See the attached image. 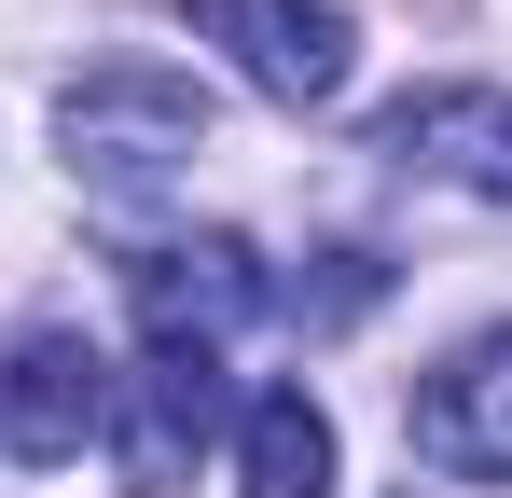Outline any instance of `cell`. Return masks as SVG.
Segmentation results:
<instances>
[{
    "mask_svg": "<svg viewBox=\"0 0 512 498\" xmlns=\"http://www.w3.org/2000/svg\"><path fill=\"white\" fill-rule=\"evenodd\" d=\"M97 429H111V360L84 332H14V360H0V443L56 471V457H84Z\"/></svg>",
    "mask_w": 512,
    "mask_h": 498,
    "instance_id": "3",
    "label": "cell"
},
{
    "mask_svg": "<svg viewBox=\"0 0 512 498\" xmlns=\"http://www.w3.org/2000/svg\"><path fill=\"white\" fill-rule=\"evenodd\" d=\"M416 443L443 471H471V485H512V332L457 346V360L416 388Z\"/></svg>",
    "mask_w": 512,
    "mask_h": 498,
    "instance_id": "6",
    "label": "cell"
},
{
    "mask_svg": "<svg viewBox=\"0 0 512 498\" xmlns=\"http://www.w3.org/2000/svg\"><path fill=\"white\" fill-rule=\"evenodd\" d=\"M374 153L429 166V180H471V194H499V208H512V97H499V83H443V97H402V111L374 125Z\"/></svg>",
    "mask_w": 512,
    "mask_h": 498,
    "instance_id": "5",
    "label": "cell"
},
{
    "mask_svg": "<svg viewBox=\"0 0 512 498\" xmlns=\"http://www.w3.org/2000/svg\"><path fill=\"white\" fill-rule=\"evenodd\" d=\"M236 498H333V415L305 388H263L236 415Z\"/></svg>",
    "mask_w": 512,
    "mask_h": 498,
    "instance_id": "8",
    "label": "cell"
},
{
    "mask_svg": "<svg viewBox=\"0 0 512 498\" xmlns=\"http://www.w3.org/2000/svg\"><path fill=\"white\" fill-rule=\"evenodd\" d=\"M111 402H139L125 415V471L167 485L180 457L222 429V346H139V374H111Z\"/></svg>",
    "mask_w": 512,
    "mask_h": 498,
    "instance_id": "7",
    "label": "cell"
},
{
    "mask_svg": "<svg viewBox=\"0 0 512 498\" xmlns=\"http://www.w3.org/2000/svg\"><path fill=\"white\" fill-rule=\"evenodd\" d=\"M125 305H139V346H222L236 319H263V263L236 236L139 249V263H125Z\"/></svg>",
    "mask_w": 512,
    "mask_h": 498,
    "instance_id": "4",
    "label": "cell"
},
{
    "mask_svg": "<svg viewBox=\"0 0 512 498\" xmlns=\"http://www.w3.org/2000/svg\"><path fill=\"white\" fill-rule=\"evenodd\" d=\"M56 139H70V166L97 194H153V180H180L208 153V97L180 70H84L56 97Z\"/></svg>",
    "mask_w": 512,
    "mask_h": 498,
    "instance_id": "1",
    "label": "cell"
},
{
    "mask_svg": "<svg viewBox=\"0 0 512 498\" xmlns=\"http://www.w3.org/2000/svg\"><path fill=\"white\" fill-rule=\"evenodd\" d=\"M180 14H194L277 111H333L346 70H360V28H346L333 0H180Z\"/></svg>",
    "mask_w": 512,
    "mask_h": 498,
    "instance_id": "2",
    "label": "cell"
}]
</instances>
